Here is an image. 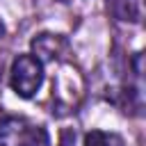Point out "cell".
<instances>
[{
  "label": "cell",
  "mask_w": 146,
  "mask_h": 146,
  "mask_svg": "<svg viewBox=\"0 0 146 146\" xmlns=\"http://www.w3.org/2000/svg\"><path fill=\"white\" fill-rule=\"evenodd\" d=\"M66 48V41L57 34H39L32 39V50L34 57L43 64V62H55L59 57V52Z\"/></svg>",
  "instance_id": "3"
},
{
  "label": "cell",
  "mask_w": 146,
  "mask_h": 146,
  "mask_svg": "<svg viewBox=\"0 0 146 146\" xmlns=\"http://www.w3.org/2000/svg\"><path fill=\"white\" fill-rule=\"evenodd\" d=\"M82 146H121V137L112 132H103V130H91L84 135Z\"/></svg>",
  "instance_id": "4"
},
{
  "label": "cell",
  "mask_w": 146,
  "mask_h": 146,
  "mask_svg": "<svg viewBox=\"0 0 146 146\" xmlns=\"http://www.w3.org/2000/svg\"><path fill=\"white\" fill-rule=\"evenodd\" d=\"M71 139H73V135H71V132H64V137H62V146H71Z\"/></svg>",
  "instance_id": "5"
},
{
  "label": "cell",
  "mask_w": 146,
  "mask_h": 146,
  "mask_svg": "<svg viewBox=\"0 0 146 146\" xmlns=\"http://www.w3.org/2000/svg\"><path fill=\"white\" fill-rule=\"evenodd\" d=\"M5 36V25H2V21H0V39Z\"/></svg>",
  "instance_id": "6"
},
{
  "label": "cell",
  "mask_w": 146,
  "mask_h": 146,
  "mask_svg": "<svg viewBox=\"0 0 146 146\" xmlns=\"http://www.w3.org/2000/svg\"><path fill=\"white\" fill-rule=\"evenodd\" d=\"M9 84L21 98H32L43 84V64L34 55H18L9 68Z\"/></svg>",
  "instance_id": "2"
},
{
  "label": "cell",
  "mask_w": 146,
  "mask_h": 146,
  "mask_svg": "<svg viewBox=\"0 0 146 146\" xmlns=\"http://www.w3.org/2000/svg\"><path fill=\"white\" fill-rule=\"evenodd\" d=\"M50 137L43 125L23 116H5L0 121V146H48Z\"/></svg>",
  "instance_id": "1"
}]
</instances>
